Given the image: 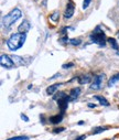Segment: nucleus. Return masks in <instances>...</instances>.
Segmentation results:
<instances>
[{"instance_id": "30", "label": "nucleus", "mask_w": 119, "mask_h": 140, "mask_svg": "<svg viewBox=\"0 0 119 140\" xmlns=\"http://www.w3.org/2000/svg\"><path fill=\"white\" fill-rule=\"evenodd\" d=\"M106 140H107V139H106Z\"/></svg>"}, {"instance_id": "23", "label": "nucleus", "mask_w": 119, "mask_h": 140, "mask_svg": "<svg viewBox=\"0 0 119 140\" xmlns=\"http://www.w3.org/2000/svg\"><path fill=\"white\" fill-rule=\"evenodd\" d=\"M64 130H65L64 127H60V128H55L54 130H53V132L54 133H60V132H62V131H64Z\"/></svg>"}, {"instance_id": "17", "label": "nucleus", "mask_w": 119, "mask_h": 140, "mask_svg": "<svg viewBox=\"0 0 119 140\" xmlns=\"http://www.w3.org/2000/svg\"><path fill=\"white\" fill-rule=\"evenodd\" d=\"M66 94L64 93V92H59V93H55V96L53 98H54V100H59V99H62V98L66 97Z\"/></svg>"}, {"instance_id": "5", "label": "nucleus", "mask_w": 119, "mask_h": 140, "mask_svg": "<svg viewBox=\"0 0 119 140\" xmlns=\"http://www.w3.org/2000/svg\"><path fill=\"white\" fill-rule=\"evenodd\" d=\"M104 81H105V74H99L94 77V82L90 85V89L93 91H99L101 89L104 85Z\"/></svg>"}, {"instance_id": "11", "label": "nucleus", "mask_w": 119, "mask_h": 140, "mask_svg": "<svg viewBox=\"0 0 119 140\" xmlns=\"http://www.w3.org/2000/svg\"><path fill=\"white\" fill-rule=\"evenodd\" d=\"M11 58H12V61H13L15 66H21V65L24 64V60H23V58H21V56L11 55Z\"/></svg>"}, {"instance_id": "25", "label": "nucleus", "mask_w": 119, "mask_h": 140, "mask_svg": "<svg viewBox=\"0 0 119 140\" xmlns=\"http://www.w3.org/2000/svg\"><path fill=\"white\" fill-rule=\"evenodd\" d=\"M74 66V63H68V64H64L63 65V69H70V67Z\"/></svg>"}, {"instance_id": "9", "label": "nucleus", "mask_w": 119, "mask_h": 140, "mask_svg": "<svg viewBox=\"0 0 119 140\" xmlns=\"http://www.w3.org/2000/svg\"><path fill=\"white\" fill-rule=\"evenodd\" d=\"M81 94V88L79 87H75V88H72L70 92V100H75Z\"/></svg>"}, {"instance_id": "28", "label": "nucleus", "mask_w": 119, "mask_h": 140, "mask_svg": "<svg viewBox=\"0 0 119 140\" xmlns=\"http://www.w3.org/2000/svg\"><path fill=\"white\" fill-rule=\"evenodd\" d=\"M87 105H88V107H89V108H95V107L97 106L96 104H93V103H88Z\"/></svg>"}, {"instance_id": "14", "label": "nucleus", "mask_w": 119, "mask_h": 140, "mask_svg": "<svg viewBox=\"0 0 119 140\" xmlns=\"http://www.w3.org/2000/svg\"><path fill=\"white\" fill-rule=\"evenodd\" d=\"M95 98H96L97 100H98L99 103H100V105H103V106H109V102H108L107 99H106L105 97H103V96H99V95H95L94 96Z\"/></svg>"}, {"instance_id": "20", "label": "nucleus", "mask_w": 119, "mask_h": 140, "mask_svg": "<svg viewBox=\"0 0 119 140\" xmlns=\"http://www.w3.org/2000/svg\"><path fill=\"white\" fill-rule=\"evenodd\" d=\"M7 140H29V137H26V136H17V137L9 138Z\"/></svg>"}, {"instance_id": "19", "label": "nucleus", "mask_w": 119, "mask_h": 140, "mask_svg": "<svg viewBox=\"0 0 119 140\" xmlns=\"http://www.w3.org/2000/svg\"><path fill=\"white\" fill-rule=\"evenodd\" d=\"M108 129V127H98V128H95L94 129V135H97V133H100V132H103V131H105V130H107Z\"/></svg>"}, {"instance_id": "29", "label": "nucleus", "mask_w": 119, "mask_h": 140, "mask_svg": "<svg viewBox=\"0 0 119 140\" xmlns=\"http://www.w3.org/2000/svg\"><path fill=\"white\" fill-rule=\"evenodd\" d=\"M117 36H118V38H119V31L117 32Z\"/></svg>"}, {"instance_id": "1", "label": "nucleus", "mask_w": 119, "mask_h": 140, "mask_svg": "<svg viewBox=\"0 0 119 140\" xmlns=\"http://www.w3.org/2000/svg\"><path fill=\"white\" fill-rule=\"evenodd\" d=\"M26 39V34H22V33H13L10 35V38L7 40V47L10 51H17L20 47H23L24 42Z\"/></svg>"}, {"instance_id": "21", "label": "nucleus", "mask_w": 119, "mask_h": 140, "mask_svg": "<svg viewBox=\"0 0 119 140\" xmlns=\"http://www.w3.org/2000/svg\"><path fill=\"white\" fill-rule=\"evenodd\" d=\"M59 17H60V12L59 11H54L52 14H51V20L52 21H57L59 20Z\"/></svg>"}, {"instance_id": "3", "label": "nucleus", "mask_w": 119, "mask_h": 140, "mask_svg": "<svg viewBox=\"0 0 119 140\" xmlns=\"http://www.w3.org/2000/svg\"><path fill=\"white\" fill-rule=\"evenodd\" d=\"M90 40L94 43L100 45V47H105L106 45V34L103 31H100V27H97L94 33L89 35Z\"/></svg>"}, {"instance_id": "2", "label": "nucleus", "mask_w": 119, "mask_h": 140, "mask_svg": "<svg viewBox=\"0 0 119 140\" xmlns=\"http://www.w3.org/2000/svg\"><path fill=\"white\" fill-rule=\"evenodd\" d=\"M21 17H22L21 10L18 9V8H14V9L11 10L8 14H6V16L3 17V19H2V24H3V27L6 28V29H9V28H11V25L17 22Z\"/></svg>"}, {"instance_id": "6", "label": "nucleus", "mask_w": 119, "mask_h": 140, "mask_svg": "<svg viewBox=\"0 0 119 140\" xmlns=\"http://www.w3.org/2000/svg\"><path fill=\"white\" fill-rule=\"evenodd\" d=\"M75 11V6L73 3L72 0H68V3L66 5V9H65V13H64V18L65 19H71L74 14Z\"/></svg>"}, {"instance_id": "15", "label": "nucleus", "mask_w": 119, "mask_h": 140, "mask_svg": "<svg viewBox=\"0 0 119 140\" xmlns=\"http://www.w3.org/2000/svg\"><path fill=\"white\" fill-rule=\"evenodd\" d=\"M90 81H92V78H90V76L89 75H83V76H81V77L78 78V83L79 84H87V83H89Z\"/></svg>"}, {"instance_id": "10", "label": "nucleus", "mask_w": 119, "mask_h": 140, "mask_svg": "<svg viewBox=\"0 0 119 140\" xmlns=\"http://www.w3.org/2000/svg\"><path fill=\"white\" fill-rule=\"evenodd\" d=\"M62 120H63V115H55V116H51V117L48 118V122L52 125L59 124Z\"/></svg>"}, {"instance_id": "16", "label": "nucleus", "mask_w": 119, "mask_h": 140, "mask_svg": "<svg viewBox=\"0 0 119 140\" xmlns=\"http://www.w3.org/2000/svg\"><path fill=\"white\" fill-rule=\"evenodd\" d=\"M108 42L110 43V45H111V47H112L114 50H118V49H119L118 44H117V41L115 40L114 38H109V39H108Z\"/></svg>"}, {"instance_id": "13", "label": "nucleus", "mask_w": 119, "mask_h": 140, "mask_svg": "<svg viewBox=\"0 0 119 140\" xmlns=\"http://www.w3.org/2000/svg\"><path fill=\"white\" fill-rule=\"evenodd\" d=\"M61 85H62V84H59V83L51 85V86H48V89H46V93H48V95H53V94L56 93L57 88H59V87L61 86Z\"/></svg>"}, {"instance_id": "26", "label": "nucleus", "mask_w": 119, "mask_h": 140, "mask_svg": "<svg viewBox=\"0 0 119 140\" xmlns=\"http://www.w3.org/2000/svg\"><path fill=\"white\" fill-rule=\"evenodd\" d=\"M21 119H22V120H24V121H26V122L29 121V118H28V116H25V115H24V114H22V115H21Z\"/></svg>"}, {"instance_id": "18", "label": "nucleus", "mask_w": 119, "mask_h": 140, "mask_svg": "<svg viewBox=\"0 0 119 140\" xmlns=\"http://www.w3.org/2000/svg\"><path fill=\"white\" fill-rule=\"evenodd\" d=\"M70 43L72 45H74V47H76V45H79L82 43V39L81 38H76V39H71L70 40Z\"/></svg>"}, {"instance_id": "22", "label": "nucleus", "mask_w": 119, "mask_h": 140, "mask_svg": "<svg viewBox=\"0 0 119 140\" xmlns=\"http://www.w3.org/2000/svg\"><path fill=\"white\" fill-rule=\"evenodd\" d=\"M90 2H92V0H84V2H83V9H87L88 6L90 5Z\"/></svg>"}, {"instance_id": "8", "label": "nucleus", "mask_w": 119, "mask_h": 140, "mask_svg": "<svg viewBox=\"0 0 119 140\" xmlns=\"http://www.w3.org/2000/svg\"><path fill=\"white\" fill-rule=\"evenodd\" d=\"M31 29V24L28 20H23L21 22V24L18 27V32L22 34H26L29 32V30Z\"/></svg>"}, {"instance_id": "12", "label": "nucleus", "mask_w": 119, "mask_h": 140, "mask_svg": "<svg viewBox=\"0 0 119 140\" xmlns=\"http://www.w3.org/2000/svg\"><path fill=\"white\" fill-rule=\"evenodd\" d=\"M117 83H119V73L115 74L114 76H111V78H109V81H108V83H107V86L112 87L114 85H116Z\"/></svg>"}, {"instance_id": "27", "label": "nucleus", "mask_w": 119, "mask_h": 140, "mask_svg": "<svg viewBox=\"0 0 119 140\" xmlns=\"http://www.w3.org/2000/svg\"><path fill=\"white\" fill-rule=\"evenodd\" d=\"M86 139V135H82V136H79L77 139H75V140H85Z\"/></svg>"}, {"instance_id": "4", "label": "nucleus", "mask_w": 119, "mask_h": 140, "mask_svg": "<svg viewBox=\"0 0 119 140\" xmlns=\"http://www.w3.org/2000/svg\"><path fill=\"white\" fill-rule=\"evenodd\" d=\"M0 64L6 70H11L15 66L12 58H11V56L7 55V54H2V55L0 56Z\"/></svg>"}, {"instance_id": "24", "label": "nucleus", "mask_w": 119, "mask_h": 140, "mask_svg": "<svg viewBox=\"0 0 119 140\" xmlns=\"http://www.w3.org/2000/svg\"><path fill=\"white\" fill-rule=\"evenodd\" d=\"M67 41H68L67 35H65V36H64V38H61V39H60V42H61V43H63V44H64V43H65V42H67Z\"/></svg>"}, {"instance_id": "7", "label": "nucleus", "mask_w": 119, "mask_h": 140, "mask_svg": "<svg viewBox=\"0 0 119 140\" xmlns=\"http://www.w3.org/2000/svg\"><path fill=\"white\" fill-rule=\"evenodd\" d=\"M68 102H70V96H66V97L57 100V105H59V108H60V110H61V115H63V114L65 113V110L67 109Z\"/></svg>"}]
</instances>
